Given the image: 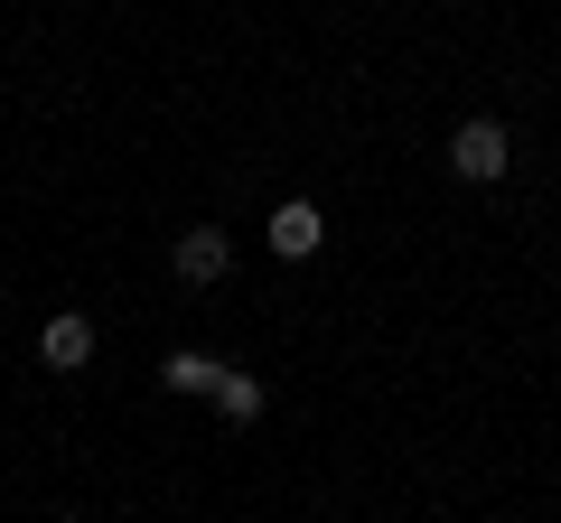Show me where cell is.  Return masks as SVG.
I'll return each instance as SVG.
<instances>
[{"mask_svg":"<svg viewBox=\"0 0 561 523\" xmlns=\"http://www.w3.org/2000/svg\"><path fill=\"white\" fill-rule=\"evenodd\" d=\"M216 411H225V421H262V383L225 364V383H216Z\"/></svg>","mask_w":561,"mask_h":523,"instance_id":"6","label":"cell"},{"mask_svg":"<svg viewBox=\"0 0 561 523\" xmlns=\"http://www.w3.org/2000/svg\"><path fill=\"white\" fill-rule=\"evenodd\" d=\"M160 374H169V393H206V403H216V383H225V364L206 356V346H179V356H169Z\"/></svg>","mask_w":561,"mask_h":523,"instance_id":"5","label":"cell"},{"mask_svg":"<svg viewBox=\"0 0 561 523\" xmlns=\"http://www.w3.org/2000/svg\"><path fill=\"white\" fill-rule=\"evenodd\" d=\"M225 262H234V243H225V224H187L179 243H169V271H179L187 290H216Z\"/></svg>","mask_w":561,"mask_h":523,"instance_id":"2","label":"cell"},{"mask_svg":"<svg viewBox=\"0 0 561 523\" xmlns=\"http://www.w3.org/2000/svg\"><path fill=\"white\" fill-rule=\"evenodd\" d=\"M262 234H272V253H280V262H309V253H319V234H328V224H319V206H309V197H280Z\"/></svg>","mask_w":561,"mask_h":523,"instance_id":"3","label":"cell"},{"mask_svg":"<svg viewBox=\"0 0 561 523\" xmlns=\"http://www.w3.org/2000/svg\"><path fill=\"white\" fill-rule=\"evenodd\" d=\"M505 160H515V141H505V121H459V131H449V168H459V178H505Z\"/></svg>","mask_w":561,"mask_h":523,"instance_id":"1","label":"cell"},{"mask_svg":"<svg viewBox=\"0 0 561 523\" xmlns=\"http://www.w3.org/2000/svg\"><path fill=\"white\" fill-rule=\"evenodd\" d=\"M38 364H47V374L94 364V318H76V309H66V318H47V327H38Z\"/></svg>","mask_w":561,"mask_h":523,"instance_id":"4","label":"cell"},{"mask_svg":"<svg viewBox=\"0 0 561 523\" xmlns=\"http://www.w3.org/2000/svg\"><path fill=\"white\" fill-rule=\"evenodd\" d=\"M57 523H84V514H57Z\"/></svg>","mask_w":561,"mask_h":523,"instance_id":"7","label":"cell"}]
</instances>
